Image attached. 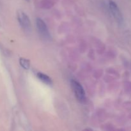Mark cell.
<instances>
[{"mask_svg":"<svg viewBox=\"0 0 131 131\" xmlns=\"http://www.w3.org/2000/svg\"><path fill=\"white\" fill-rule=\"evenodd\" d=\"M71 85L75 97L79 102H84L85 101V92L81 84L77 81L72 79L71 81Z\"/></svg>","mask_w":131,"mask_h":131,"instance_id":"1","label":"cell"},{"mask_svg":"<svg viewBox=\"0 0 131 131\" xmlns=\"http://www.w3.org/2000/svg\"><path fill=\"white\" fill-rule=\"evenodd\" d=\"M109 7H110V12L113 15L114 18L116 20V22L119 24H122L123 23L122 14L121 12L116 5V4L114 1H109Z\"/></svg>","mask_w":131,"mask_h":131,"instance_id":"3","label":"cell"},{"mask_svg":"<svg viewBox=\"0 0 131 131\" xmlns=\"http://www.w3.org/2000/svg\"><path fill=\"white\" fill-rule=\"evenodd\" d=\"M17 19L22 28L26 31H29L31 29V22L28 15L23 11H18Z\"/></svg>","mask_w":131,"mask_h":131,"instance_id":"4","label":"cell"},{"mask_svg":"<svg viewBox=\"0 0 131 131\" xmlns=\"http://www.w3.org/2000/svg\"><path fill=\"white\" fill-rule=\"evenodd\" d=\"M37 77H38V78L41 81H42L43 83H45V84H48V85H51V84H52V80H51V78H50L48 75H46V74L39 72L37 74Z\"/></svg>","mask_w":131,"mask_h":131,"instance_id":"5","label":"cell"},{"mask_svg":"<svg viewBox=\"0 0 131 131\" xmlns=\"http://www.w3.org/2000/svg\"><path fill=\"white\" fill-rule=\"evenodd\" d=\"M36 24H37V29H38V32L41 35V36L43 37L44 38H46V39H50L51 38V35H50L49 31L47 25L43 22V20L38 18L36 20Z\"/></svg>","mask_w":131,"mask_h":131,"instance_id":"2","label":"cell"},{"mask_svg":"<svg viewBox=\"0 0 131 131\" xmlns=\"http://www.w3.org/2000/svg\"><path fill=\"white\" fill-rule=\"evenodd\" d=\"M19 63H20V65H21L22 67L24 68V69L28 70L30 67V63H29V60H27V59L20 58L19 59Z\"/></svg>","mask_w":131,"mask_h":131,"instance_id":"6","label":"cell"},{"mask_svg":"<svg viewBox=\"0 0 131 131\" xmlns=\"http://www.w3.org/2000/svg\"><path fill=\"white\" fill-rule=\"evenodd\" d=\"M27 1H29V0H27Z\"/></svg>","mask_w":131,"mask_h":131,"instance_id":"7","label":"cell"}]
</instances>
